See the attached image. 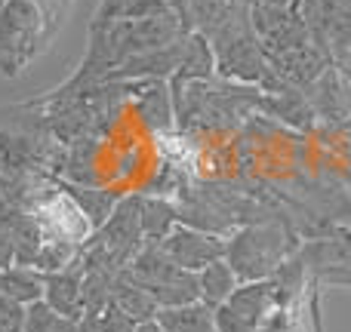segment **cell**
<instances>
[{
    "label": "cell",
    "instance_id": "obj_1",
    "mask_svg": "<svg viewBox=\"0 0 351 332\" xmlns=\"http://www.w3.org/2000/svg\"><path fill=\"white\" fill-rule=\"evenodd\" d=\"M37 28H40V6L34 0H6V6L0 10V68L6 74L25 65Z\"/></svg>",
    "mask_w": 351,
    "mask_h": 332
},
{
    "label": "cell",
    "instance_id": "obj_2",
    "mask_svg": "<svg viewBox=\"0 0 351 332\" xmlns=\"http://www.w3.org/2000/svg\"><path fill=\"white\" fill-rule=\"evenodd\" d=\"M228 265L234 268L237 280H262L278 268L280 255H284V240H278V234L268 228H253L243 231L241 237H234L228 249Z\"/></svg>",
    "mask_w": 351,
    "mask_h": 332
},
{
    "label": "cell",
    "instance_id": "obj_3",
    "mask_svg": "<svg viewBox=\"0 0 351 332\" xmlns=\"http://www.w3.org/2000/svg\"><path fill=\"white\" fill-rule=\"evenodd\" d=\"M164 255L173 261V265L185 268V271H204L206 265L219 261V255L225 253V246L213 237H204V234H191V231H176L170 234L164 243H160Z\"/></svg>",
    "mask_w": 351,
    "mask_h": 332
},
{
    "label": "cell",
    "instance_id": "obj_4",
    "mask_svg": "<svg viewBox=\"0 0 351 332\" xmlns=\"http://www.w3.org/2000/svg\"><path fill=\"white\" fill-rule=\"evenodd\" d=\"M43 302L53 305L62 317L74 323H84L86 317V298H84V280L74 271H53L43 274Z\"/></svg>",
    "mask_w": 351,
    "mask_h": 332
},
{
    "label": "cell",
    "instance_id": "obj_5",
    "mask_svg": "<svg viewBox=\"0 0 351 332\" xmlns=\"http://www.w3.org/2000/svg\"><path fill=\"white\" fill-rule=\"evenodd\" d=\"M237 274L234 268L228 265V261H213V265H206L204 271L197 274V286H200V302L210 305V308H219V305H225L231 296H234L237 290Z\"/></svg>",
    "mask_w": 351,
    "mask_h": 332
},
{
    "label": "cell",
    "instance_id": "obj_6",
    "mask_svg": "<svg viewBox=\"0 0 351 332\" xmlns=\"http://www.w3.org/2000/svg\"><path fill=\"white\" fill-rule=\"evenodd\" d=\"M0 283H3V296L19 305H31L43 298V274L28 265H10L0 271Z\"/></svg>",
    "mask_w": 351,
    "mask_h": 332
},
{
    "label": "cell",
    "instance_id": "obj_7",
    "mask_svg": "<svg viewBox=\"0 0 351 332\" xmlns=\"http://www.w3.org/2000/svg\"><path fill=\"white\" fill-rule=\"evenodd\" d=\"M111 302L117 305V308L123 311V314H130L136 323H142V320H154L158 317V302H154L152 296H148L142 286H136L130 277H123V280H117L114 286H111Z\"/></svg>",
    "mask_w": 351,
    "mask_h": 332
},
{
    "label": "cell",
    "instance_id": "obj_8",
    "mask_svg": "<svg viewBox=\"0 0 351 332\" xmlns=\"http://www.w3.org/2000/svg\"><path fill=\"white\" fill-rule=\"evenodd\" d=\"M22 332H84V327L68 317H62L53 305L40 302H31L25 305V323H22Z\"/></svg>",
    "mask_w": 351,
    "mask_h": 332
},
{
    "label": "cell",
    "instance_id": "obj_9",
    "mask_svg": "<svg viewBox=\"0 0 351 332\" xmlns=\"http://www.w3.org/2000/svg\"><path fill=\"white\" fill-rule=\"evenodd\" d=\"M142 111L152 127H170V108H167V90L164 86H152L148 96L142 99Z\"/></svg>",
    "mask_w": 351,
    "mask_h": 332
},
{
    "label": "cell",
    "instance_id": "obj_10",
    "mask_svg": "<svg viewBox=\"0 0 351 332\" xmlns=\"http://www.w3.org/2000/svg\"><path fill=\"white\" fill-rule=\"evenodd\" d=\"M16 261V243H12V234L0 225V271H6V268Z\"/></svg>",
    "mask_w": 351,
    "mask_h": 332
},
{
    "label": "cell",
    "instance_id": "obj_11",
    "mask_svg": "<svg viewBox=\"0 0 351 332\" xmlns=\"http://www.w3.org/2000/svg\"><path fill=\"white\" fill-rule=\"evenodd\" d=\"M136 332H167V329L160 327V323H158V317H154V320H142L139 327H136Z\"/></svg>",
    "mask_w": 351,
    "mask_h": 332
},
{
    "label": "cell",
    "instance_id": "obj_12",
    "mask_svg": "<svg viewBox=\"0 0 351 332\" xmlns=\"http://www.w3.org/2000/svg\"><path fill=\"white\" fill-rule=\"evenodd\" d=\"M185 3H188V0H167V6H170L179 18H182V12H185Z\"/></svg>",
    "mask_w": 351,
    "mask_h": 332
},
{
    "label": "cell",
    "instance_id": "obj_13",
    "mask_svg": "<svg viewBox=\"0 0 351 332\" xmlns=\"http://www.w3.org/2000/svg\"><path fill=\"white\" fill-rule=\"evenodd\" d=\"M0 302H3V283H0Z\"/></svg>",
    "mask_w": 351,
    "mask_h": 332
},
{
    "label": "cell",
    "instance_id": "obj_14",
    "mask_svg": "<svg viewBox=\"0 0 351 332\" xmlns=\"http://www.w3.org/2000/svg\"><path fill=\"white\" fill-rule=\"evenodd\" d=\"M3 6H6V0H0V10H3Z\"/></svg>",
    "mask_w": 351,
    "mask_h": 332
}]
</instances>
